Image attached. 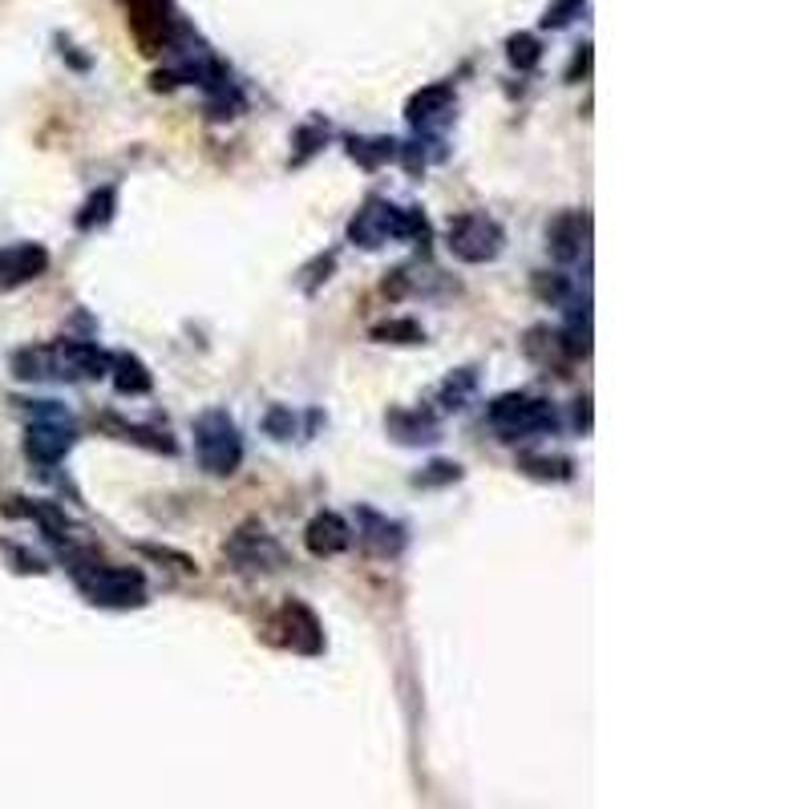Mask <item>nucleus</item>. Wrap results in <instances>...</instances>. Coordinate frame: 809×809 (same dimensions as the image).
Segmentation results:
<instances>
[{
  "mask_svg": "<svg viewBox=\"0 0 809 809\" xmlns=\"http://www.w3.org/2000/svg\"><path fill=\"white\" fill-rule=\"evenodd\" d=\"M555 337H559V352L567 361H587L591 357V308L575 304L567 311V324H562Z\"/></svg>",
  "mask_w": 809,
  "mask_h": 809,
  "instance_id": "17",
  "label": "nucleus"
},
{
  "mask_svg": "<svg viewBox=\"0 0 809 809\" xmlns=\"http://www.w3.org/2000/svg\"><path fill=\"white\" fill-rule=\"evenodd\" d=\"M113 211H118V187H98L81 203V211H77V231H101V227L113 223Z\"/></svg>",
  "mask_w": 809,
  "mask_h": 809,
  "instance_id": "21",
  "label": "nucleus"
},
{
  "mask_svg": "<svg viewBox=\"0 0 809 809\" xmlns=\"http://www.w3.org/2000/svg\"><path fill=\"white\" fill-rule=\"evenodd\" d=\"M142 555H146V559H154V562H171V567H175L178 575H199V562L190 559V555H183V550H171V547H154V543H142Z\"/></svg>",
  "mask_w": 809,
  "mask_h": 809,
  "instance_id": "32",
  "label": "nucleus"
},
{
  "mask_svg": "<svg viewBox=\"0 0 809 809\" xmlns=\"http://www.w3.org/2000/svg\"><path fill=\"white\" fill-rule=\"evenodd\" d=\"M397 223H401V203H389V199H381V195H373L361 211L352 215L349 239L357 248L376 251V248H385L389 239H397Z\"/></svg>",
  "mask_w": 809,
  "mask_h": 809,
  "instance_id": "8",
  "label": "nucleus"
},
{
  "mask_svg": "<svg viewBox=\"0 0 809 809\" xmlns=\"http://www.w3.org/2000/svg\"><path fill=\"white\" fill-rule=\"evenodd\" d=\"M397 138H385V134H357L349 138V158L364 171H381L389 162H397Z\"/></svg>",
  "mask_w": 809,
  "mask_h": 809,
  "instance_id": "19",
  "label": "nucleus"
},
{
  "mask_svg": "<svg viewBox=\"0 0 809 809\" xmlns=\"http://www.w3.org/2000/svg\"><path fill=\"white\" fill-rule=\"evenodd\" d=\"M328 138H332V125L328 122H320V118H316V122H304L296 130V138H292V142H296V154H292V166H304V162L311 158V154H320L324 150V142H328Z\"/></svg>",
  "mask_w": 809,
  "mask_h": 809,
  "instance_id": "25",
  "label": "nucleus"
},
{
  "mask_svg": "<svg viewBox=\"0 0 809 809\" xmlns=\"http://www.w3.org/2000/svg\"><path fill=\"white\" fill-rule=\"evenodd\" d=\"M587 74H591V45H579L571 69H567V81H579V77H587Z\"/></svg>",
  "mask_w": 809,
  "mask_h": 809,
  "instance_id": "35",
  "label": "nucleus"
},
{
  "mask_svg": "<svg viewBox=\"0 0 809 809\" xmlns=\"http://www.w3.org/2000/svg\"><path fill=\"white\" fill-rule=\"evenodd\" d=\"M369 337L376 345H397V349H413V345H425V328L413 316H389V320L373 324Z\"/></svg>",
  "mask_w": 809,
  "mask_h": 809,
  "instance_id": "22",
  "label": "nucleus"
},
{
  "mask_svg": "<svg viewBox=\"0 0 809 809\" xmlns=\"http://www.w3.org/2000/svg\"><path fill=\"white\" fill-rule=\"evenodd\" d=\"M587 9V0H550L543 13V29H567Z\"/></svg>",
  "mask_w": 809,
  "mask_h": 809,
  "instance_id": "33",
  "label": "nucleus"
},
{
  "mask_svg": "<svg viewBox=\"0 0 809 809\" xmlns=\"http://www.w3.org/2000/svg\"><path fill=\"white\" fill-rule=\"evenodd\" d=\"M587 236H591V215L562 211L547 223V251L559 263H575L587 251Z\"/></svg>",
  "mask_w": 809,
  "mask_h": 809,
  "instance_id": "10",
  "label": "nucleus"
},
{
  "mask_svg": "<svg viewBox=\"0 0 809 809\" xmlns=\"http://www.w3.org/2000/svg\"><path fill=\"white\" fill-rule=\"evenodd\" d=\"M453 81H437V86H425L417 89L409 101H405V118H409V125H417L422 134H429V130H437V125L446 122L449 110H453Z\"/></svg>",
  "mask_w": 809,
  "mask_h": 809,
  "instance_id": "13",
  "label": "nucleus"
},
{
  "mask_svg": "<svg viewBox=\"0 0 809 809\" xmlns=\"http://www.w3.org/2000/svg\"><path fill=\"white\" fill-rule=\"evenodd\" d=\"M523 349H526V357H531V361L547 364V361H550V352L559 349V337H555V332H550L547 324H535V328H531V332H526Z\"/></svg>",
  "mask_w": 809,
  "mask_h": 809,
  "instance_id": "29",
  "label": "nucleus"
},
{
  "mask_svg": "<svg viewBox=\"0 0 809 809\" xmlns=\"http://www.w3.org/2000/svg\"><path fill=\"white\" fill-rule=\"evenodd\" d=\"M461 473H466V470H461L458 461L437 458V461H429V466H425L417 478H413V485H422V490H434V485H453V482H461Z\"/></svg>",
  "mask_w": 809,
  "mask_h": 809,
  "instance_id": "28",
  "label": "nucleus"
},
{
  "mask_svg": "<svg viewBox=\"0 0 809 809\" xmlns=\"http://www.w3.org/2000/svg\"><path fill=\"white\" fill-rule=\"evenodd\" d=\"M17 381H53V345H29L13 352Z\"/></svg>",
  "mask_w": 809,
  "mask_h": 809,
  "instance_id": "23",
  "label": "nucleus"
},
{
  "mask_svg": "<svg viewBox=\"0 0 809 809\" xmlns=\"http://www.w3.org/2000/svg\"><path fill=\"white\" fill-rule=\"evenodd\" d=\"M485 417L502 434V441H523V437L555 434L559 429L555 405L543 397H531V393H502V397L490 401Z\"/></svg>",
  "mask_w": 809,
  "mask_h": 809,
  "instance_id": "4",
  "label": "nucleus"
},
{
  "mask_svg": "<svg viewBox=\"0 0 809 809\" xmlns=\"http://www.w3.org/2000/svg\"><path fill=\"white\" fill-rule=\"evenodd\" d=\"M473 389H478V373L473 369H458V373H449L437 389V401H441V409L446 413H458L466 409V401L473 397Z\"/></svg>",
  "mask_w": 809,
  "mask_h": 809,
  "instance_id": "24",
  "label": "nucleus"
},
{
  "mask_svg": "<svg viewBox=\"0 0 809 809\" xmlns=\"http://www.w3.org/2000/svg\"><path fill=\"white\" fill-rule=\"evenodd\" d=\"M531 287H535V296L543 299V304H550V308H559V304L571 299V280L559 272H535Z\"/></svg>",
  "mask_w": 809,
  "mask_h": 809,
  "instance_id": "27",
  "label": "nucleus"
},
{
  "mask_svg": "<svg viewBox=\"0 0 809 809\" xmlns=\"http://www.w3.org/2000/svg\"><path fill=\"white\" fill-rule=\"evenodd\" d=\"M106 376H110L122 397H146L154 389V376H150V369L138 361L134 352H110V373Z\"/></svg>",
  "mask_w": 809,
  "mask_h": 809,
  "instance_id": "16",
  "label": "nucleus"
},
{
  "mask_svg": "<svg viewBox=\"0 0 809 809\" xmlns=\"http://www.w3.org/2000/svg\"><path fill=\"white\" fill-rule=\"evenodd\" d=\"M125 4V21L134 29L142 53H166V50H187L195 33L183 21L171 0H122Z\"/></svg>",
  "mask_w": 809,
  "mask_h": 809,
  "instance_id": "2",
  "label": "nucleus"
},
{
  "mask_svg": "<svg viewBox=\"0 0 809 809\" xmlns=\"http://www.w3.org/2000/svg\"><path fill=\"white\" fill-rule=\"evenodd\" d=\"M57 555H62L65 571L74 575L77 591L94 603V608H110V611H134L146 608V575L134 571V567H113L106 562L94 547H81V543H57Z\"/></svg>",
  "mask_w": 809,
  "mask_h": 809,
  "instance_id": "1",
  "label": "nucleus"
},
{
  "mask_svg": "<svg viewBox=\"0 0 809 809\" xmlns=\"http://www.w3.org/2000/svg\"><path fill=\"white\" fill-rule=\"evenodd\" d=\"M4 555L13 559V571L17 575H45V571H50V567H45L37 555H29V550H21V547H4Z\"/></svg>",
  "mask_w": 809,
  "mask_h": 809,
  "instance_id": "34",
  "label": "nucleus"
},
{
  "mask_svg": "<svg viewBox=\"0 0 809 809\" xmlns=\"http://www.w3.org/2000/svg\"><path fill=\"white\" fill-rule=\"evenodd\" d=\"M332 272H337V251H328V255H316V260L308 263V267H304V280H299V287H304V292H316V287L320 284H328V280H332Z\"/></svg>",
  "mask_w": 809,
  "mask_h": 809,
  "instance_id": "31",
  "label": "nucleus"
},
{
  "mask_svg": "<svg viewBox=\"0 0 809 809\" xmlns=\"http://www.w3.org/2000/svg\"><path fill=\"white\" fill-rule=\"evenodd\" d=\"M263 434L275 437V441H292V434H296V413L287 409V405H272V409L263 413Z\"/></svg>",
  "mask_w": 809,
  "mask_h": 809,
  "instance_id": "30",
  "label": "nucleus"
},
{
  "mask_svg": "<svg viewBox=\"0 0 809 809\" xmlns=\"http://www.w3.org/2000/svg\"><path fill=\"white\" fill-rule=\"evenodd\" d=\"M74 422H33L25 434V453L37 466H57L74 449Z\"/></svg>",
  "mask_w": 809,
  "mask_h": 809,
  "instance_id": "11",
  "label": "nucleus"
},
{
  "mask_svg": "<svg viewBox=\"0 0 809 809\" xmlns=\"http://www.w3.org/2000/svg\"><path fill=\"white\" fill-rule=\"evenodd\" d=\"M446 248L461 263H494L506 251V231L494 215L485 211H461L449 219Z\"/></svg>",
  "mask_w": 809,
  "mask_h": 809,
  "instance_id": "5",
  "label": "nucleus"
},
{
  "mask_svg": "<svg viewBox=\"0 0 809 809\" xmlns=\"http://www.w3.org/2000/svg\"><path fill=\"white\" fill-rule=\"evenodd\" d=\"M272 632H284L280 635V644L299 652V656H324V627L316 620V611L308 603H296V599H287L284 608L275 611L272 620Z\"/></svg>",
  "mask_w": 809,
  "mask_h": 809,
  "instance_id": "7",
  "label": "nucleus"
},
{
  "mask_svg": "<svg viewBox=\"0 0 809 809\" xmlns=\"http://www.w3.org/2000/svg\"><path fill=\"white\" fill-rule=\"evenodd\" d=\"M101 429H110L118 441L142 446V449H150V453H166V458H171V453H178V446L166 434H162V429H150V425H130V422H122V417H113V413H106V417H101Z\"/></svg>",
  "mask_w": 809,
  "mask_h": 809,
  "instance_id": "18",
  "label": "nucleus"
},
{
  "mask_svg": "<svg viewBox=\"0 0 809 809\" xmlns=\"http://www.w3.org/2000/svg\"><path fill=\"white\" fill-rule=\"evenodd\" d=\"M385 429L401 446H434L441 437V422L429 409H389Z\"/></svg>",
  "mask_w": 809,
  "mask_h": 809,
  "instance_id": "15",
  "label": "nucleus"
},
{
  "mask_svg": "<svg viewBox=\"0 0 809 809\" xmlns=\"http://www.w3.org/2000/svg\"><path fill=\"white\" fill-rule=\"evenodd\" d=\"M45 272H50V251L41 243H13L0 251V287L33 284Z\"/></svg>",
  "mask_w": 809,
  "mask_h": 809,
  "instance_id": "14",
  "label": "nucleus"
},
{
  "mask_svg": "<svg viewBox=\"0 0 809 809\" xmlns=\"http://www.w3.org/2000/svg\"><path fill=\"white\" fill-rule=\"evenodd\" d=\"M304 547H308L316 559H332L340 550H349L352 547L349 518L337 511H320L308 526H304Z\"/></svg>",
  "mask_w": 809,
  "mask_h": 809,
  "instance_id": "12",
  "label": "nucleus"
},
{
  "mask_svg": "<svg viewBox=\"0 0 809 809\" xmlns=\"http://www.w3.org/2000/svg\"><path fill=\"white\" fill-rule=\"evenodd\" d=\"M506 62L518 69V74H531L538 62H543V41L535 33H514L506 37Z\"/></svg>",
  "mask_w": 809,
  "mask_h": 809,
  "instance_id": "26",
  "label": "nucleus"
},
{
  "mask_svg": "<svg viewBox=\"0 0 809 809\" xmlns=\"http://www.w3.org/2000/svg\"><path fill=\"white\" fill-rule=\"evenodd\" d=\"M575 429H591V397H579L575 401Z\"/></svg>",
  "mask_w": 809,
  "mask_h": 809,
  "instance_id": "36",
  "label": "nucleus"
},
{
  "mask_svg": "<svg viewBox=\"0 0 809 809\" xmlns=\"http://www.w3.org/2000/svg\"><path fill=\"white\" fill-rule=\"evenodd\" d=\"M357 543L376 559H397L409 543V531H405V523L373 511V506H357Z\"/></svg>",
  "mask_w": 809,
  "mask_h": 809,
  "instance_id": "9",
  "label": "nucleus"
},
{
  "mask_svg": "<svg viewBox=\"0 0 809 809\" xmlns=\"http://www.w3.org/2000/svg\"><path fill=\"white\" fill-rule=\"evenodd\" d=\"M223 555L236 562V571H280L284 567V547L255 518L236 526V535H227Z\"/></svg>",
  "mask_w": 809,
  "mask_h": 809,
  "instance_id": "6",
  "label": "nucleus"
},
{
  "mask_svg": "<svg viewBox=\"0 0 809 809\" xmlns=\"http://www.w3.org/2000/svg\"><path fill=\"white\" fill-rule=\"evenodd\" d=\"M518 470L535 482H571L575 478V461L562 458V453H535V449H523L518 453Z\"/></svg>",
  "mask_w": 809,
  "mask_h": 809,
  "instance_id": "20",
  "label": "nucleus"
},
{
  "mask_svg": "<svg viewBox=\"0 0 809 809\" xmlns=\"http://www.w3.org/2000/svg\"><path fill=\"white\" fill-rule=\"evenodd\" d=\"M195 453L215 478H231L243 466V434L227 409H207L195 417Z\"/></svg>",
  "mask_w": 809,
  "mask_h": 809,
  "instance_id": "3",
  "label": "nucleus"
}]
</instances>
